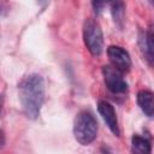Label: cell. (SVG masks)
Wrapping results in <instances>:
<instances>
[{
    "label": "cell",
    "instance_id": "1",
    "mask_svg": "<svg viewBox=\"0 0 154 154\" xmlns=\"http://www.w3.org/2000/svg\"><path fill=\"white\" fill-rule=\"evenodd\" d=\"M19 101L24 114L30 119L40 116L45 101V81L38 73H31L22 79L18 85Z\"/></svg>",
    "mask_w": 154,
    "mask_h": 154
},
{
    "label": "cell",
    "instance_id": "2",
    "mask_svg": "<svg viewBox=\"0 0 154 154\" xmlns=\"http://www.w3.org/2000/svg\"><path fill=\"white\" fill-rule=\"evenodd\" d=\"M97 129V120L91 112L82 111L76 116L73 122V136L82 146H87L96 138Z\"/></svg>",
    "mask_w": 154,
    "mask_h": 154
},
{
    "label": "cell",
    "instance_id": "3",
    "mask_svg": "<svg viewBox=\"0 0 154 154\" xmlns=\"http://www.w3.org/2000/svg\"><path fill=\"white\" fill-rule=\"evenodd\" d=\"M84 45L91 55L99 57L103 51V35L101 26L94 19H87L83 25Z\"/></svg>",
    "mask_w": 154,
    "mask_h": 154
},
{
    "label": "cell",
    "instance_id": "4",
    "mask_svg": "<svg viewBox=\"0 0 154 154\" xmlns=\"http://www.w3.org/2000/svg\"><path fill=\"white\" fill-rule=\"evenodd\" d=\"M103 81L107 89L114 94H122L128 90V83L123 78V72L113 65H106L102 67Z\"/></svg>",
    "mask_w": 154,
    "mask_h": 154
},
{
    "label": "cell",
    "instance_id": "5",
    "mask_svg": "<svg viewBox=\"0 0 154 154\" xmlns=\"http://www.w3.org/2000/svg\"><path fill=\"white\" fill-rule=\"evenodd\" d=\"M107 55L111 64L120 70L122 72H128L131 67V58L126 49L120 46H109L107 48Z\"/></svg>",
    "mask_w": 154,
    "mask_h": 154
},
{
    "label": "cell",
    "instance_id": "6",
    "mask_svg": "<svg viewBox=\"0 0 154 154\" xmlns=\"http://www.w3.org/2000/svg\"><path fill=\"white\" fill-rule=\"evenodd\" d=\"M97 111H99L100 116L102 117V119L105 120V123L107 124L108 129L116 136H119L120 130H119L118 118H117V113L114 111V107L109 102H107V101H99V103H97Z\"/></svg>",
    "mask_w": 154,
    "mask_h": 154
},
{
    "label": "cell",
    "instance_id": "7",
    "mask_svg": "<svg viewBox=\"0 0 154 154\" xmlns=\"http://www.w3.org/2000/svg\"><path fill=\"white\" fill-rule=\"evenodd\" d=\"M140 46L147 61L154 65V30L142 32L140 36Z\"/></svg>",
    "mask_w": 154,
    "mask_h": 154
},
{
    "label": "cell",
    "instance_id": "8",
    "mask_svg": "<svg viewBox=\"0 0 154 154\" xmlns=\"http://www.w3.org/2000/svg\"><path fill=\"white\" fill-rule=\"evenodd\" d=\"M137 103L142 112L153 118L154 117V93L150 90H140L137 94Z\"/></svg>",
    "mask_w": 154,
    "mask_h": 154
},
{
    "label": "cell",
    "instance_id": "9",
    "mask_svg": "<svg viewBox=\"0 0 154 154\" xmlns=\"http://www.w3.org/2000/svg\"><path fill=\"white\" fill-rule=\"evenodd\" d=\"M108 2L111 4V12H112L114 23L118 24L119 28H122L123 20H124V13H125L124 1L123 0H108Z\"/></svg>",
    "mask_w": 154,
    "mask_h": 154
},
{
    "label": "cell",
    "instance_id": "10",
    "mask_svg": "<svg viewBox=\"0 0 154 154\" xmlns=\"http://www.w3.org/2000/svg\"><path fill=\"white\" fill-rule=\"evenodd\" d=\"M131 146H132V152L135 153H140V154H148L152 150L150 143L147 138L138 136V135H134L131 138Z\"/></svg>",
    "mask_w": 154,
    "mask_h": 154
},
{
    "label": "cell",
    "instance_id": "11",
    "mask_svg": "<svg viewBox=\"0 0 154 154\" xmlns=\"http://www.w3.org/2000/svg\"><path fill=\"white\" fill-rule=\"evenodd\" d=\"M107 2H108V0H91L94 11H95L96 13H101Z\"/></svg>",
    "mask_w": 154,
    "mask_h": 154
},
{
    "label": "cell",
    "instance_id": "12",
    "mask_svg": "<svg viewBox=\"0 0 154 154\" xmlns=\"http://www.w3.org/2000/svg\"><path fill=\"white\" fill-rule=\"evenodd\" d=\"M149 2H150L152 5H154V0H149Z\"/></svg>",
    "mask_w": 154,
    "mask_h": 154
},
{
    "label": "cell",
    "instance_id": "13",
    "mask_svg": "<svg viewBox=\"0 0 154 154\" xmlns=\"http://www.w3.org/2000/svg\"><path fill=\"white\" fill-rule=\"evenodd\" d=\"M40 2H45V1H47V0H38Z\"/></svg>",
    "mask_w": 154,
    "mask_h": 154
}]
</instances>
